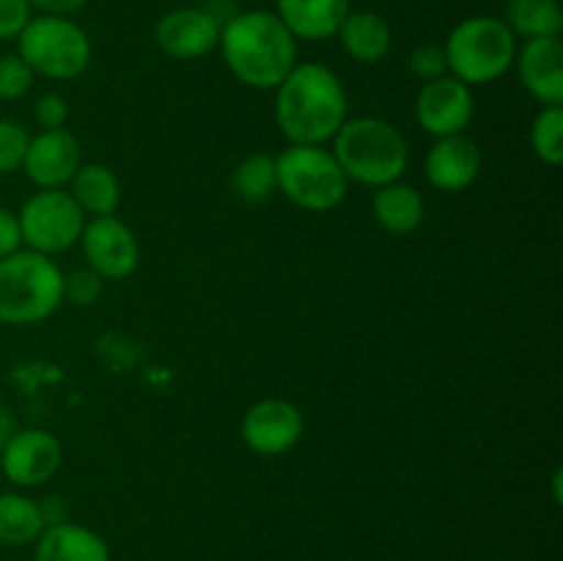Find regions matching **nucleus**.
Here are the masks:
<instances>
[{
    "instance_id": "obj_1",
    "label": "nucleus",
    "mask_w": 563,
    "mask_h": 561,
    "mask_svg": "<svg viewBox=\"0 0 563 561\" xmlns=\"http://www.w3.org/2000/svg\"><path fill=\"white\" fill-rule=\"evenodd\" d=\"M220 50L231 75L245 86L269 91L297 64V38L275 11H240L220 25Z\"/></svg>"
},
{
    "instance_id": "obj_2",
    "label": "nucleus",
    "mask_w": 563,
    "mask_h": 561,
    "mask_svg": "<svg viewBox=\"0 0 563 561\" xmlns=\"http://www.w3.org/2000/svg\"><path fill=\"white\" fill-rule=\"evenodd\" d=\"M275 97L280 132L297 146H322L346 121V94L322 64H295Z\"/></svg>"
},
{
    "instance_id": "obj_3",
    "label": "nucleus",
    "mask_w": 563,
    "mask_h": 561,
    "mask_svg": "<svg viewBox=\"0 0 563 561\" xmlns=\"http://www.w3.org/2000/svg\"><path fill=\"white\" fill-rule=\"evenodd\" d=\"M333 157L346 179L368 187L399 182L410 163L405 135L383 119H352L333 135Z\"/></svg>"
},
{
    "instance_id": "obj_4",
    "label": "nucleus",
    "mask_w": 563,
    "mask_h": 561,
    "mask_svg": "<svg viewBox=\"0 0 563 561\" xmlns=\"http://www.w3.org/2000/svg\"><path fill=\"white\" fill-rule=\"evenodd\" d=\"M64 302V273L49 256L16 251L0 258V322L36 324Z\"/></svg>"
},
{
    "instance_id": "obj_5",
    "label": "nucleus",
    "mask_w": 563,
    "mask_h": 561,
    "mask_svg": "<svg viewBox=\"0 0 563 561\" xmlns=\"http://www.w3.org/2000/svg\"><path fill=\"white\" fill-rule=\"evenodd\" d=\"M449 72L465 86H487L504 77L517 58V36L504 20L467 16L443 44Z\"/></svg>"
},
{
    "instance_id": "obj_6",
    "label": "nucleus",
    "mask_w": 563,
    "mask_h": 561,
    "mask_svg": "<svg viewBox=\"0 0 563 561\" xmlns=\"http://www.w3.org/2000/svg\"><path fill=\"white\" fill-rule=\"evenodd\" d=\"M16 55L31 66L33 75L71 80L91 64V38L69 16L38 14L31 16L16 36Z\"/></svg>"
},
{
    "instance_id": "obj_7",
    "label": "nucleus",
    "mask_w": 563,
    "mask_h": 561,
    "mask_svg": "<svg viewBox=\"0 0 563 561\" xmlns=\"http://www.w3.org/2000/svg\"><path fill=\"white\" fill-rule=\"evenodd\" d=\"M275 176L280 193L308 212H330L346 198L344 170L322 146L291 143L275 157Z\"/></svg>"
},
{
    "instance_id": "obj_8",
    "label": "nucleus",
    "mask_w": 563,
    "mask_h": 561,
    "mask_svg": "<svg viewBox=\"0 0 563 561\" xmlns=\"http://www.w3.org/2000/svg\"><path fill=\"white\" fill-rule=\"evenodd\" d=\"M16 220L22 242L42 256L69 251L86 229V212L66 190H38L22 204Z\"/></svg>"
},
{
    "instance_id": "obj_9",
    "label": "nucleus",
    "mask_w": 563,
    "mask_h": 561,
    "mask_svg": "<svg viewBox=\"0 0 563 561\" xmlns=\"http://www.w3.org/2000/svg\"><path fill=\"white\" fill-rule=\"evenodd\" d=\"M80 242L88 270H93L102 280H124L135 273L141 248L130 226L113 215H102L86 223Z\"/></svg>"
},
{
    "instance_id": "obj_10",
    "label": "nucleus",
    "mask_w": 563,
    "mask_h": 561,
    "mask_svg": "<svg viewBox=\"0 0 563 561\" xmlns=\"http://www.w3.org/2000/svg\"><path fill=\"white\" fill-rule=\"evenodd\" d=\"M64 460L58 438L47 429H16L0 449V473L20 487H36L55 476Z\"/></svg>"
},
{
    "instance_id": "obj_11",
    "label": "nucleus",
    "mask_w": 563,
    "mask_h": 561,
    "mask_svg": "<svg viewBox=\"0 0 563 561\" xmlns=\"http://www.w3.org/2000/svg\"><path fill=\"white\" fill-rule=\"evenodd\" d=\"M416 116L423 132L434 138L462 135L473 119L471 86L456 80L454 75H443L432 82H423L416 99Z\"/></svg>"
},
{
    "instance_id": "obj_12",
    "label": "nucleus",
    "mask_w": 563,
    "mask_h": 561,
    "mask_svg": "<svg viewBox=\"0 0 563 561\" xmlns=\"http://www.w3.org/2000/svg\"><path fill=\"white\" fill-rule=\"evenodd\" d=\"M154 38H157V47L168 58L196 61L218 47L220 20L209 9L181 6V9L159 16L157 28H154Z\"/></svg>"
},
{
    "instance_id": "obj_13",
    "label": "nucleus",
    "mask_w": 563,
    "mask_h": 561,
    "mask_svg": "<svg viewBox=\"0 0 563 561\" xmlns=\"http://www.w3.org/2000/svg\"><path fill=\"white\" fill-rule=\"evenodd\" d=\"M302 438V413L286 399L256 402L242 421V440L262 457H278Z\"/></svg>"
},
{
    "instance_id": "obj_14",
    "label": "nucleus",
    "mask_w": 563,
    "mask_h": 561,
    "mask_svg": "<svg viewBox=\"0 0 563 561\" xmlns=\"http://www.w3.org/2000/svg\"><path fill=\"white\" fill-rule=\"evenodd\" d=\"M80 168V143L69 130H42L27 143L22 170L42 190H60Z\"/></svg>"
},
{
    "instance_id": "obj_15",
    "label": "nucleus",
    "mask_w": 563,
    "mask_h": 561,
    "mask_svg": "<svg viewBox=\"0 0 563 561\" xmlns=\"http://www.w3.org/2000/svg\"><path fill=\"white\" fill-rule=\"evenodd\" d=\"M427 170L429 185L438 187L443 193H462L476 182L478 170H482V152H478L476 141L467 135H449L438 138L427 154Z\"/></svg>"
},
{
    "instance_id": "obj_16",
    "label": "nucleus",
    "mask_w": 563,
    "mask_h": 561,
    "mask_svg": "<svg viewBox=\"0 0 563 561\" xmlns=\"http://www.w3.org/2000/svg\"><path fill=\"white\" fill-rule=\"evenodd\" d=\"M520 80L533 99L550 108L563 102V44L561 36L528 38L517 55Z\"/></svg>"
},
{
    "instance_id": "obj_17",
    "label": "nucleus",
    "mask_w": 563,
    "mask_h": 561,
    "mask_svg": "<svg viewBox=\"0 0 563 561\" xmlns=\"http://www.w3.org/2000/svg\"><path fill=\"white\" fill-rule=\"evenodd\" d=\"M278 20L295 38L324 42L335 36L341 22L350 14V0H275Z\"/></svg>"
},
{
    "instance_id": "obj_18",
    "label": "nucleus",
    "mask_w": 563,
    "mask_h": 561,
    "mask_svg": "<svg viewBox=\"0 0 563 561\" xmlns=\"http://www.w3.org/2000/svg\"><path fill=\"white\" fill-rule=\"evenodd\" d=\"M33 561H110L102 537L82 526L55 522L38 537Z\"/></svg>"
},
{
    "instance_id": "obj_19",
    "label": "nucleus",
    "mask_w": 563,
    "mask_h": 561,
    "mask_svg": "<svg viewBox=\"0 0 563 561\" xmlns=\"http://www.w3.org/2000/svg\"><path fill=\"white\" fill-rule=\"evenodd\" d=\"M372 209L379 229H385L394 237L412 234L423 223V215H427L421 193L410 185H401V182H390V185L377 187Z\"/></svg>"
},
{
    "instance_id": "obj_20",
    "label": "nucleus",
    "mask_w": 563,
    "mask_h": 561,
    "mask_svg": "<svg viewBox=\"0 0 563 561\" xmlns=\"http://www.w3.org/2000/svg\"><path fill=\"white\" fill-rule=\"evenodd\" d=\"M335 36L361 64H377L390 50V25L374 11H350Z\"/></svg>"
},
{
    "instance_id": "obj_21",
    "label": "nucleus",
    "mask_w": 563,
    "mask_h": 561,
    "mask_svg": "<svg viewBox=\"0 0 563 561\" xmlns=\"http://www.w3.org/2000/svg\"><path fill=\"white\" fill-rule=\"evenodd\" d=\"M69 196L75 198L77 207L86 215L102 218V215H113L121 201V187L113 170L108 165L88 163L75 170L69 182Z\"/></svg>"
},
{
    "instance_id": "obj_22",
    "label": "nucleus",
    "mask_w": 563,
    "mask_h": 561,
    "mask_svg": "<svg viewBox=\"0 0 563 561\" xmlns=\"http://www.w3.org/2000/svg\"><path fill=\"white\" fill-rule=\"evenodd\" d=\"M506 25L515 36L553 38L563 31V11L559 0H509L506 3Z\"/></svg>"
},
{
    "instance_id": "obj_23",
    "label": "nucleus",
    "mask_w": 563,
    "mask_h": 561,
    "mask_svg": "<svg viewBox=\"0 0 563 561\" xmlns=\"http://www.w3.org/2000/svg\"><path fill=\"white\" fill-rule=\"evenodd\" d=\"M44 526L42 504L20 493L0 495V542L27 544L42 537Z\"/></svg>"
},
{
    "instance_id": "obj_24",
    "label": "nucleus",
    "mask_w": 563,
    "mask_h": 561,
    "mask_svg": "<svg viewBox=\"0 0 563 561\" xmlns=\"http://www.w3.org/2000/svg\"><path fill=\"white\" fill-rule=\"evenodd\" d=\"M278 187L275 176V157L269 154H251L234 168V190L245 201H267Z\"/></svg>"
},
{
    "instance_id": "obj_25",
    "label": "nucleus",
    "mask_w": 563,
    "mask_h": 561,
    "mask_svg": "<svg viewBox=\"0 0 563 561\" xmlns=\"http://www.w3.org/2000/svg\"><path fill=\"white\" fill-rule=\"evenodd\" d=\"M531 146L537 157L548 165H561L563 160V108L550 105L533 119Z\"/></svg>"
},
{
    "instance_id": "obj_26",
    "label": "nucleus",
    "mask_w": 563,
    "mask_h": 561,
    "mask_svg": "<svg viewBox=\"0 0 563 561\" xmlns=\"http://www.w3.org/2000/svg\"><path fill=\"white\" fill-rule=\"evenodd\" d=\"M27 143H31V135L25 127L11 119H0V176L22 168Z\"/></svg>"
},
{
    "instance_id": "obj_27",
    "label": "nucleus",
    "mask_w": 563,
    "mask_h": 561,
    "mask_svg": "<svg viewBox=\"0 0 563 561\" xmlns=\"http://www.w3.org/2000/svg\"><path fill=\"white\" fill-rule=\"evenodd\" d=\"M33 69L16 53L0 55V99H20L31 91Z\"/></svg>"
},
{
    "instance_id": "obj_28",
    "label": "nucleus",
    "mask_w": 563,
    "mask_h": 561,
    "mask_svg": "<svg viewBox=\"0 0 563 561\" xmlns=\"http://www.w3.org/2000/svg\"><path fill=\"white\" fill-rule=\"evenodd\" d=\"M410 72L423 82H432L449 72L443 44H418L410 53Z\"/></svg>"
},
{
    "instance_id": "obj_29",
    "label": "nucleus",
    "mask_w": 563,
    "mask_h": 561,
    "mask_svg": "<svg viewBox=\"0 0 563 561\" xmlns=\"http://www.w3.org/2000/svg\"><path fill=\"white\" fill-rule=\"evenodd\" d=\"M102 292V278L93 270H75L64 275V300L77 302V306H91Z\"/></svg>"
},
{
    "instance_id": "obj_30",
    "label": "nucleus",
    "mask_w": 563,
    "mask_h": 561,
    "mask_svg": "<svg viewBox=\"0 0 563 561\" xmlns=\"http://www.w3.org/2000/svg\"><path fill=\"white\" fill-rule=\"evenodd\" d=\"M33 116H36L42 130H64L66 119H69V105L60 94H44V97L36 99Z\"/></svg>"
},
{
    "instance_id": "obj_31",
    "label": "nucleus",
    "mask_w": 563,
    "mask_h": 561,
    "mask_svg": "<svg viewBox=\"0 0 563 561\" xmlns=\"http://www.w3.org/2000/svg\"><path fill=\"white\" fill-rule=\"evenodd\" d=\"M31 11L27 0H0V42L20 36V31L31 20Z\"/></svg>"
},
{
    "instance_id": "obj_32",
    "label": "nucleus",
    "mask_w": 563,
    "mask_h": 561,
    "mask_svg": "<svg viewBox=\"0 0 563 561\" xmlns=\"http://www.w3.org/2000/svg\"><path fill=\"white\" fill-rule=\"evenodd\" d=\"M22 248V231H20V220L11 209L0 207V258L11 256Z\"/></svg>"
},
{
    "instance_id": "obj_33",
    "label": "nucleus",
    "mask_w": 563,
    "mask_h": 561,
    "mask_svg": "<svg viewBox=\"0 0 563 561\" xmlns=\"http://www.w3.org/2000/svg\"><path fill=\"white\" fill-rule=\"evenodd\" d=\"M31 9L42 11V14H58V16H69L75 11H80L88 0H27Z\"/></svg>"
},
{
    "instance_id": "obj_34",
    "label": "nucleus",
    "mask_w": 563,
    "mask_h": 561,
    "mask_svg": "<svg viewBox=\"0 0 563 561\" xmlns=\"http://www.w3.org/2000/svg\"><path fill=\"white\" fill-rule=\"evenodd\" d=\"M14 432H16V429L11 427V421H9V416H5V410H0V449H3V443H5V440H9Z\"/></svg>"
}]
</instances>
